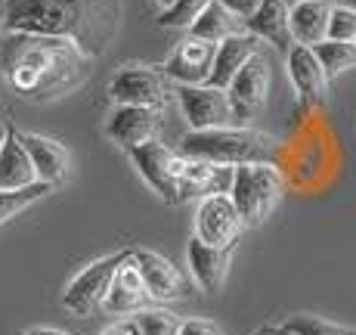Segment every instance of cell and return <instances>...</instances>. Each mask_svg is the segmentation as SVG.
<instances>
[{"instance_id": "cell-1", "label": "cell", "mask_w": 356, "mask_h": 335, "mask_svg": "<svg viewBox=\"0 0 356 335\" xmlns=\"http://www.w3.org/2000/svg\"><path fill=\"white\" fill-rule=\"evenodd\" d=\"M87 53L68 38L0 34V68L10 87L25 100H53L68 93L84 75Z\"/></svg>"}, {"instance_id": "cell-2", "label": "cell", "mask_w": 356, "mask_h": 335, "mask_svg": "<svg viewBox=\"0 0 356 335\" xmlns=\"http://www.w3.org/2000/svg\"><path fill=\"white\" fill-rule=\"evenodd\" d=\"M3 31L68 38L90 56L118 29V0H0Z\"/></svg>"}, {"instance_id": "cell-3", "label": "cell", "mask_w": 356, "mask_h": 335, "mask_svg": "<svg viewBox=\"0 0 356 335\" xmlns=\"http://www.w3.org/2000/svg\"><path fill=\"white\" fill-rule=\"evenodd\" d=\"M180 155L208 165H251V162H273L276 143L273 137L251 131V127H208V131H189L180 140Z\"/></svg>"}, {"instance_id": "cell-4", "label": "cell", "mask_w": 356, "mask_h": 335, "mask_svg": "<svg viewBox=\"0 0 356 335\" xmlns=\"http://www.w3.org/2000/svg\"><path fill=\"white\" fill-rule=\"evenodd\" d=\"M229 199L236 205L238 217L248 224H260L273 215V208L282 199V171L273 162H251V165L232 168Z\"/></svg>"}, {"instance_id": "cell-5", "label": "cell", "mask_w": 356, "mask_h": 335, "mask_svg": "<svg viewBox=\"0 0 356 335\" xmlns=\"http://www.w3.org/2000/svg\"><path fill=\"white\" fill-rule=\"evenodd\" d=\"M130 159L146 177V183L161 196L168 205H180L183 199V155L170 153L164 143L149 140L143 146L130 149Z\"/></svg>"}, {"instance_id": "cell-6", "label": "cell", "mask_w": 356, "mask_h": 335, "mask_svg": "<svg viewBox=\"0 0 356 335\" xmlns=\"http://www.w3.org/2000/svg\"><path fill=\"white\" fill-rule=\"evenodd\" d=\"M270 59L264 56V50L257 56H251L248 63L236 72V78L227 87V100L232 109V121H238V127H245V121L254 118L260 109L266 106V93H270Z\"/></svg>"}, {"instance_id": "cell-7", "label": "cell", "mask_w": 356, "mask_h": 335, "mask_svg": "<svg viewBox=\"0 0 356 335\" xmlns=\"http://www.w3.org/2000/svg\"><path fill=\"white\" fill-rule=\"evenodd\" d=\"M121 258H124V251H121V255L99 258V261H93L90 267L81 270L78 276L65 286V292H63V307H65V311L74 313V317H84V313L97 311V307L102 304V298H106L108 283H112V276H115V270H118Z\"/></svg>"}, {"instance_id": "cell-8", "label": "cell", "mask_w": 356, "mask_h": 335, "mask_svg": "<svg viewBox=\"0 0 356 335\" xmlns=\"http://www.w3.org/2000/svg\"><path fill=\"white\" fill-rule=\"evenodd\" d=\"M177 100L189 121V131H208V127L232 125V109L227 91L211 84H177Z\"/></svg>"}, {"instance_id": "cell-9", "label": "cell", "mask_w": 356, "mask_h": 335, "mask_svg": "<svg viewBox=\"0 0 356 335\" xmlns=\"http://www.w3.org/2000/svg\"><path fill=\"white\" fill-rule=\"evenodd\" d=\"M108 97L118 106H143V109H161L168 102V84L164 75L146 65H124L108 84Z\"/></svg>"}, {"instance_id": "cell-10", "label": "cell", "mask_w": 356, "mask_h": 335, "mask_svg": "<svg viewBox=\"0 0 356 335\" xmlns=\"http://www.w3.org/2000/svg\"><path fill=\"white\" fill-rule=\"evenodd\" d=\"M242 230H245V221L238 217L236 205H232L227 193L204 196L195 211V239L217 245V249H232V242L238 239Z\"/></svg>"}, {"instance_id": "cell-11", "label": "cell", "mask_w": 356, "mask_h": 335, "mask_svg": "<svg viewBox=\"0 0 356 335\" xmlns=\"http://www.w3.org/2000/svg\"><path fill=\"white\" fill-rule=\"evenodd\" d=\"M134 255V264L140 270L143 283H146V292H149V302H180V298L189 295V283L186 276L180 273V267L168 261L159 251H149V249H140V251H130Z\"/></svg>"}, {"instance_id": "cell-12", "label": "cell", "mask_w": 356, "mask_h": 335, "mask_svg": "<svg viewBox=\"0 0 356 335\" xmlns=\"http://www.w3.org/2000/svg\"><path fill=\"white\" fill-rule=\"evenodd\" d=\"M214 53H217V44L189 34L170 53L168 65H164V78L177 81V84H208L211 68H214Z\"/></svg>"}, {"instance_id": "cell-13", "label": "cell", "mask_w": 356, "mask_h": 335, "mask_svg": "<svg viewBox=\"0 0 356 335\" xmlns=\"http://www.w3.org/2000/svg\"><path fill=\"white\" fill-rule=\"evenodd\" d=\"M285 65H289V78H291L294 91H298V97L307 106H319L328 93V75L323 63L316 59V53H313V47L294 44L285 53Z\"/></svg>"}, {"instance_id": "cell-14", "label": "cell", "mask_w": 356, "mask_h": 335, "mask_svg": "<svg viewBox=\"0 0 356 335\" xmlns=\"http://www.w3.org/2000/svg\"><path fill=\"white\" fill-rule=\"evenodd\" d=\"M106 134L130 153V149L155 140L159 115H155V109H143V106H115V112L106 121Z\"/></svg>"}, {"instance_id": "cell-15", "label": "cell", "mask_w": 356, "mask_h": 335, "mask_svg": "<svg viewBox=\"0 0 356 335\" xmlns=\"http://www.w3.org/2000/svg\"><path fill=\"white\" fill-rule=\"evenodd\" d=\"M146 302H149L146 283H143L140 270H136L134 255L124 251V258H121L112 283H108L106 298H102V307H106L108 313H136V311L146 307Z\"/></svg>"}, {"instance_id": "cell-16", "label": "cell", "mask_w": 356, "mask_h": 335, "mask_svg": "<svg viewBox=\"0 0 356 335\" xmlns=\"http://www.w3.org/2000/svg\"><path fill=\"white\" fill-rule=\"evenodd\" d=\"M186 261H189V273L198 283V289L214 295L227 286L229 276V249H217V245H208L202 239H189L186 249Z\"/></svg>"}, {"instance_id": "cell-17", "label": "cell", "mask_w": 356, "mask_h": 335, "mask_svg": "<svg viewBox=\"0 0 356 335\" xmlns=\"http://www.w3.org/2000/svg\"><path fill=\"white\" fill-rule=\"evenodd\" d=\"M257 53H260V40L254 38V34H248V31L232 34V38L220 40V44H217V53H214V68H211L208 84L227 91L238 68L248 63L251 56H257Z\"/></svg>"}, {"instance_id": "cell-18", "label": "cell", "mask_w": 356, "mask_h": 335, "mask_svg": "<svg viewBox=\"0 0 356 335\" xmlns=\"http://www.w3.org/2000/svg\"><path fill=\"white\" fill-rule=\"evenodd\" d=\"M19 137H22V146L29 153L38 180L47 183V187L63 183L68 174V153L63 143L50 140V137H40V134H19Z\"/></svg>"}, {"instance_id": "cell-19", "label": "cell", "mask_w": 356, "mask_h": 335, "mask_svg": "<svg viewBox=\"0 0 356 335\" xmlns=\"http://www.w3.org/2000/svg\"><path fill=\"white\" fill-rule=\"evenodd\" d=\"M245 31L254 34L257 40H266L276 50L289 53L294 47L291 31H289V6L282 0H260L254 16L245 19Z\"/></svg>"}, {"instance_id": "cell-20", "label": "cell", "mask_w": 356, "mask_h": 335, "mask_svg": "<svg viewBox=\"0 0 356 335\" xmlns=\"http://www.w3.org/2000/svg\"><path fill=\"white\" fill-rule=\"evenodd\" d=\"M328 13H332V0H304V3L289 6V31L294 44H323L328 34Z\"/></svg>"}, {"instance_id": "cell-21", "label": "cell", "mask_w": 356, "mask_h": 335, "mask_svg": "<svg viewBox=\"0 0 356 335\" xmlns=\"http://www.w3.org/2000/svg\"><path fill=\"white\" fill-rule=\"evenodd\" d=\"M34 183L40 180L22 146V137H19L16 127H6L3 143H0V189H25L34 187Z\"/></svg>"}, {"instance_id": "cell-22", "label": "cell", "mask_w": 356, "mask_h": 335, "mask_svg": "<svg viewBox=\"0 0 356 335\" xmlns=\"http://www.w3.org/2000/svg\"><path fill=\"white\" fill-rule=\"evenodd\" d=\"M186 31L193 34V38L211 40V44H220V40L232 38V34H242V31H245V22H242V19L232 16L227 6L220 3V0H214V3L204 6L202 16H198Z\"/></svg>"}, {"instance_id": "cell-23", "label": "cell", "mask_w": 356, "mask_h": 335, "mask_svg": "<svg viewBox=\"0 0 356 335\" xmlns=\"http://www.w3.org/2000/svg\"><path fill=\"white\" fill-rule=\"evenodd\" d=\"M313 53L323 63L328 78L356 68V40H323V44L313 47Z\"/></svg>"}, {"instance_id": "cell-24", "label": "cell", "mask_w": 356, "mask_h": 335, "mask_svg": "<svg viewBox=\"0 0 356 335\" xmlns=\"http://www.w3.org/2000/svg\"><path fill=\"white\" fill-rule=\"evenodd\" d=\"M134 323L140 335H177L180 329V317L164 307H143L134 313Z\"/></svg>"}, {"instance_id": "cell-25", "label": "cell", "mask_w": 356, "mask_h": 335, "mask_svg": "<svg viewBox=\"0 0 356 335\" xmlns=\"http://www.w3.org/2000/svg\"><path fill=\"white\" fill-rule=\"evenodd\" d=\"M50 189L53 187H47V183H34V187H25V189H0V224L16 217L19 211H25L31 202H38Z\"/></svg>"}, {"instance_id": "cell-26", "label": "cell", "mask_w": 356, "mask_h": 335, "mask_svg": "<svg viewBox=\"0 0 356 335\" xmlns=\"http://www.w3.org/2000/svg\"><path fill=\"white\" fill-rule=\"evenodd\" d=\"M208 3L214 0H174L168 10H161V25L164 29H189Z\"/></svg>"}, {"instance_id": "cell-27", "label": "cell", "mask_w": 356, "mask_h": 335, "mask_svg": "<svg viewBox=\"0 0 356 335\" xmlns=\"http://www.w3.org/2000/svg\"><path fill=\"white\" fill-rule=\"evenodd\" d=\"M285 329L291 335H356V329H344V326L325 323L319 317H310V313H300V317H291L285 323Z\"/></svg>"}, {"instance_id": "cell-28", "label": "cell", "mask_w": 356, "mask_h": 335, "mask_svg": "<svg viewBox=\"0 0 356 335\" xmlns=\"http://www.w3.org/2000/svg\"><path fill=\"white\" fill-rule=\"evenodd\" d=\"M325 40H356V10H347V6H334L332 3Z\"/></svg>"}, {"instance_id": "cell-29", "label": "cell", "mask_w": 356, "mask_h": 335, "mask_svg": "<svg viewBox=\"0 0 356 335\" xmlns=\"http://www.w3.org/2000/svg\"><path fill=\"white\" fill-rule=\"evenodd\" d=\"M177 335H227V332L214 323H204V320H180Z\"/></svg>"}, {"instance_id": "cell-30", "label": "cell", "mask_w": 356, "mask_h": 335, "mask_svg": "<svg viewBox=\"0 0 356 335\" xmlns=\"http://www.w3.org/2000/svg\"><path fill=\"white\" fill-rule=\"evenodd\" d=\"M220 3L227 6V10H229L236 19H242V22H245L248 16H254V10L260 6V0H220Z\"/></svg>"}, {"instance_id": "cell-31", "label": "cell", "mask_w": 356, "mask_h": 335, "mask_svg": "<svg viewBox=\"0 0 356 335\" xmlns=\"http://www.w3.org/2000/svg\"><path fill=\"white\" fill-rule=\"evenodd\" d=\"M102 335H140V329H136V323L134 320H124V323H115V326H108Z\"/></svg>"}, {"instance_id": "cell-32", "label": "cell", "mask_w": 356, "mask_h": 335, "mask_svg": "<svg viewBox=\"0 0 356 335\" xmlns=\"http://www.w3.org/2000/svg\"><path fill=\"white\" fill-rule=\"evenodd\" d=\"M254 335H291L285 326H264V329H257Z\"/></svg>"}, {"instance_id": "cell-33", "label": "cell", "mask_w": 356, "mask_h": 335, "mask_svg": "<svg viewBox=\"0 0 356 335\" xmlns=\"http://www.w3.org/2000/svg\"><path fill=\"white\" fill-rule=\"evenodd\" d=\"M19 335H72V332H63V329H29V332H19Z\"/></svg>"}, {"instance_id": "cell-34", "label": "cell", "mask_w": 356, "mask_h": 335, "mask_svg": "<svg viewBox=\"0 0 356 335\" xmlns=\"http://www.w3.org/2000/svg\"><path fill=\"white\" fill-rule=\"evenodd\" d=\"M334 6H347V10H356V0H332Z\"/></svg>"}, {"instance_id": "cell-35", "label": "cell", "mask_w": 356, "mask_h": 335, "mask_svg": "<svg viewBox=\"0 0 356 335\" xmlns=\"http://www.w3.org/2000/svg\"><path fill=\"white\" fill-rule=\"evenodd\" d=\"M159 3H161V10H168V6L174 3V0H159Z\"/></svg>"}, {"instance_id": "cell-36", "label": "cell", "mask_w": 356, "mask_h": 335, "mask_svg": "<svg viewBox=\"0 0 356 335\" xmlns=\"http://www.w3.org/2000/svg\"><path fill=\"white\" fill-rule=\"evenodd\" d=\"M285 6H294V3H304V0H282Z\"/></svg>"}, {"instance_id": "cell-37", "label": "cell", "mask_w": 356, "mask_h": 335, "mask_svg": "<svg viewBox=\"0 0 356 335\" xmlns=\"http://www.w3.org/2000/svg\"><path fill=\"white\" fill-rule=\"evenodd\" d=\"M0 34H3V6H0Z\"/></svg>"}, {"instance_id": "cell-38", "label": "cell", "mask_w": 356, "mask_h": 335, "mask_svg": "<svg viewBox=\"0 0 356 335\" xmlns=\"http://www.w3.org/2000/svg\"><path fill=\"white\" fill-rule=\"evenodd\" d=\"M3 134H6V127H0V143H3Z\"/></svg>"}]
</instances>
